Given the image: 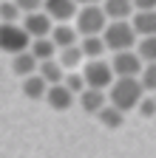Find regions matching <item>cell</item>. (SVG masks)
<instances>
[{
    "label": "cell",
    "instance_id": "4fadbf2b",
    "mask_svg": "<svg viewBox=\"0 0 156 158\" xmlns=\"http://www.w3.org/2000/svg\"><path fill=\"white\" fill-rule=\"evenodd\" d=\"M48 88H51V85L46 82L40 73H31V76H26V79H23V93H26L29 99H37V102L48 96Z\"/></svg>",
    "mask_w": 156,
    "mask_h": 158
},
{
    "label": "cell",
    "instance_id": "5bb4252c",
    "mask_svg": "<svg viewBox=\"0 0 156 158\" xmlns=\"http://www.w3.org/2000/svg\"><path fill=\"white\" fill-rule=\"evenodd\" d=\"M131 23H133L139 37H156V9L153 11H136Z\"/></svg>",
    "mask_w": 156,
    "mask_h": 158
},
{
    "label": "cell",
    "instance_id": "7a4b0ae2",
    "mask_svg": "<svg viewBox=\"0 0 156 158\" xmlns=\"http://www.w3.org/2000/svg\"><path fill=\"white\" fill-rule=\"evenodd\" d=\"M136 37H139V34H136L133 23H128V20H111L108 28H105V34H102L105 45H108L114 54H119V51H131L133 43H136Z\"/></svg>",
    "mask_w": 156,
    "mask_h": 158
},
{
    "label": "cell",
    "instance_id": "30bf717a",
    "mask_svg": "<svg viewBox=\"0 0 156 158\" xmlns=\"http://www.w3.org/2000/svg\"><path fill=\"white\" fill-rule=\"evenodd\" d=\"M77 102H80V107H82L85 113H94V116H100V110L108 105V99H105V90L85 88L80 96H77Z\"/></svg>",
    "mask_w": 156,
    "mask_h": 158
},
{
    "label": "cell",
    "instance_id": "ac0fdd59",
    "mask_svg": "<svg viewBox=\"0 0 156 158\" xmlns=\"http://www.w3.org/2000/svg\"><path fill=\"white\" fill-rule=\"evenodd\" d=\"M82 54L88 56V59H102V54H105V40H102V34H94V37H82Z\"/></svg>",
    "mask_w": 156,
    "mask_h": 158
},
{
    "label": "cell",
    "instance_id": "9c48e42d",
    "mask_svg": "<svg viewBox=\"0 0 156 158\" xmlns=\"http://www.w3.org/2000/svg\"><path fill=\"white\" fill-rule=\"evenodd\" d=\"M46 102H48V107H51V110L65 113V110H71V105L77 102V93H74V90H68V88H65V82H60V85H51V88H48Z\"/></svg>",
    "mask_w": 156,
    "mask_h": 158
},
{
    "label": "cell",
    "instance_id": "44dd1931",
    "mask_svg": "<svg viewBox=\"0 0 156 158\" xmlns=\"http://www.w3.org/2000/svg\"><path fill=\"white\" fill-rule=\"evenodd\" d=\"M136 54L145 59V65L148 62H156V37H142L139 45H136Z\"/></svg>",
    "mask_w": 156,
    "mask_h": 158
},
{
    "label": "cell",
    "instance_id": "d4e9b609",
    "mask_svg": "<svg viewBox=\"0 0 156 158\" xmlns=\"http://www.w3.org/2000/svg\"><path fill=\"white\" fill-rule=\"evenodd\" d=\"M136 110H139V116H145V118H156V99H153V93L145 96Z\"/></svg>",
    "mask_w": 156,
    "mask_h": 158
},
{
    "label": "cell",
    "instance_id": "f546056e",
    "mask_svg": "<svg viewBox=\"0 0 156 158\" xmlns=\"http://www.w3.org/2000/svg\"><path fill=\"white\" fill-rule=\"evenodd\" d=\"M153 122H156V118H153Z\"/></svg>",
    "mask_w": 156,
    "mask_h": 158
},
{
    "label": "cell",
    "instance_id": "8fae6325",
    "mask_svg": "<svg viewBox=\"0 0 156 158\" xmlns=\"http://www.w3.org/2000/svg\"><path fill=\"white\" fill-rule=\"evenodd\" d=\"M80 31H77V26H68V23H57L54 31H51V40L57 43V48H71V45H80Z\"/></svg>",
    "mask_w": 156,
    "mask_h": 158
},
{
    "label": "cell",
    "instance_id": "83f0119b",
    "mask_svg": "<svg viewBox=\"0 0 156 158\" xmlns=\"http://www.w3.org/2000/svg\"><path fill=\"white\" fill-rule=\"evenodd\" d=\"M80 6H94V3H100V0H77Z\"/></svg>",
    "mask_w": 156,
    "mask_h": 158
},
{
    "label": "cell",
    "instance_id": "7c38bea8",
    "mask_svg": "<svg viewBox=\"0 0 156 158\" xmlns=\"http://www.w3.org/2000/svg\"><path fill=\"white\" fill-rule=\"evenodd\" d=\"M11 71H14V76H31V73H37L40 71V59H37L31 51H23V54H17V56H11Z\"/></svg>",
    "mask_w": 156,
    "mask_h": 158
},
{
    "label": "cell",
    "instance_id": "d6986e66",
    "mask_svg": "<svg viewBox=\"0 0 156 158\" xmlns=\"http://www.w3.org/2000/svg\"><path fill=\"white\" fill-rule=\"evenodd\" d=\"M96 118H100V122L108 127V130H116V127H122V122H125V110H119V107H114L111 102L100 110V116H96Z\"/></svg>",
    "mask_w": 156,
    "mask_h": 158
},
{
    "label": "cell",
    "instance_id": "f1b7e54d",
    "mask_svg": "<svg viewBox=\"0 0 156 158\" xmlns=\"http://www.w3.org/2000/svg\"><path fill=\"white\" fill-rule=\"evenodd\" d=\"M153 99H156V93H153Z\"/></svg>",
    "mask_w": 156,
    "mask_h": 158
},
{
    "label": "cell",
    "instance_id": "9a60e30c",
    "mask_svg": "<svg viewBox=\"0 0 156 158\" xmlns=\"http://www.w3.org/2000/svg\"><path fill=\"white\" fill-rule=\"evenodd\" d=\"M40 73L48 85H60V82H65V68H63V62L60 59H46V62H40Z\"/></svg>",
    "mask_w": 156,
    "mask_h": 158
},
{
    "label": "cell",
    "instance_id": "ba28073f",
    "mask_svg": "<svg viewBox=\"0 0 156 158\" xmlns=\"http://www.w3.org/2000/svg\"><path fill=\"white\" fill-rule=\"evenodd\" d=\"M23 28H26L34 40L51 37V31H54V20H51L46 11H31V14H26V20H23Z\"/></svg>",
    "mask_w": 156,
    "mask_h": 158
},
{
    "label": "cell",
    "instance_id": "484cf974",
    "mask_svg": "<svg viewBox=\"0 0 156 158\" xmlns=\"http://www.w3.org/2000/svg\"><path fill=\"white\" fill-rule=\"evenodd\" d=\"M14 3L20 6V11L31 14V11H40V9L46 6V0H14Z\"/></svg>",
    "mask_w": 156,
    "mask_h": 158
},
{
    "label": "cell",
    "instance_id": "7402d4cb",
    "mask_svg": "<svg viewBox=\"0 0 156 158\" xmlns=\"http://www.w3.org/2000/svg\"><path fill=\"white\" fill-rule=\"evenodd\" d=\"M139 79H142V85H145L148 93H156V62H148Z\"/></svg>",
    "mask_w": 156,
    "mask_h": 158
},
{
    "label": "cell",
    "instance_id": "4316f807",
    "mask_svg": "<svg viewBox=\"0 0 156 158\" xmlns=\"http://www.w3.org/2000/svg\"><path fill=\"white\" fill-rule=\"evenodd\" d=\"M136 11H153L156 9V0H133Z\"/></svg>",
    "mask_w": 156,
    "mask_h": 158
},
{
    "label": "cell",
    "instance_id": "8992f818",
    "mask_svg": "<svg viewBox=\"0 0 156 158\" xmlns=\"http://www.w3.org/2000/svg\"><path fill=\"white\" fill-rule=\"evenodd\" d=\"M111 65H114L116 76H142L145 59L136 54V51H119V54H114Z\"/></svg>",
    "mask_w": 156,
    "mask_h": 158
},
{
    "label": "cell",
    "instance_id": "52a82bcc",
    "mask_svg": "<svg viewBox=\"0 0 156 158\" xmlns=\"http://www.w3.org/2000/svg\"><path fill=\"white\" fill-rule=\"evenodd\" d=\"M77 6H80L77 0H46L43 11L54 20V23H68L71 17L80 14V9H77Z\"/></svg>",
    "mask_w": 156,
    "mask_h": 158
},
{
    "label": "cell",
    "instance_id": "cb8c5ba5",
    "mask_svg": "<svg viewBox=\"0 0 156 158\" xmlns=\"http://www.w3.org/2000/svg\"><path fill=\"white\" fill-rule=\"evenodd\" d=\"M65 88L80 96V93L88 88V82H85V76H80V73H68V76H65Z\"/></svg>",
    "mask_w": 156,
    "mask_h": 158
},
{
    "label": "cell",
    "instance_id": "2e32d148",
    "mask_svg": "<svg viewBox=\"0 0 156 158\" xmlns=\"http://www.w3.org/2000/svg\"><path fill=\"white\" fill-rule=\"evenodd\" d=\"M102 9H105L108 20H128L136 6H133V0H105Z\"/></svg>",
    "mask_w": 156,
    "mask_h": 158
},
{
    "label": "cell",
    "instance_id": "6da1fadb",
    "mask_svg": "<svg viewBox=\"0 0 156 158\" xmlns=\"http://www.w3.org/2000/svg\"><path fill=\"white\" fill-rule=\"evenodd\" d=\"M145 85H142V79L139 76H116V82L111 85L108 90V102L114 107H119V110H133V107H139V102L145 99Z\"/></svg>",
    "mask_w": 156,
    "mask_h": 158
},
{
    "label": "cell",
    "instance_id": "603a6c76",
    "mask_svg": "<svg viewBox=\"0 0 156 158\" xmlns=\"http://www.w3.org/2000/svg\"><path fill=\"white\" fill-rule=\"evenodd\" d=\"M0 14H3V23H17L20 6H17L14 0H3V6H0Z\"/></svg>",
    "mask_w": 156,
    "mask_h": 158
},
{
    "label": "cell",
    "instance_id": "e0dca14e",
    "mask_svg": "<svg viewBox=\"0 0 156 158\" xmlns=\"http://www.w3.org/2000/svg\"><path fill=\"white\" fill-rule=\"evenodd\" d=\"M57 51H60V48H57V43H54L51 37H40V40H34V43H31V54L40 59V62H46V59H57L54 56Z\"/></svg>",
    "mask_w": 156,
    "mask_h": 158
},
{
    "label": "cell",
    "instance_id": "3957f363",
    "mask_svg": "<svg viewBox=\"0 0 156 158\" xmlns=\"http://www.w3.org/2000/svg\"><path fill=\"white\" fill-rule=\"evenodd\" d=\"M31 43L34 37L17 23H3V28H0V45H3V51L9 56H17L23 51H31Z\"/></svg>",
    "mask_w": 156,
    "mask_h": 158
},
{
    "label": "cell",
    "instance_id": "ffe728a7",
    "mask_svg": "<svg viewBox=\"0 0 156 158\" xmlns=\"http://www.w3.org/2000/svg\"><path fill=\"white\" fill-rule=\"evenodd\" d=\"M82 56H85V54H82V45H71V48H63L57 59L63 62V68H65V71H74L77 65L82 62Z\"/></svg>",
    "mask_w": 156,
    "mask_h": 158
},
{
    "label": "cell",
    "instance_id": "5b68a950",
    "mask_svg": "<svg viewBox=\"0 0 156 158\" xmlns=\"http://www.w3.org/2000/svg\"><path fill=\"white\" fill-rule=\"evenodd\" d=\"M82 76H85L88 88H96V90H111V85L116 82V71L105 59H88Z\"/></svg>",
    "mask_w": 156,
    "mask_h": 158
},
{
    "label": "cell",
    "instance_id": "277c9868",
    "mask_svg": "<svg viewBox=\"0 0 156 158\" xmlns=\"http://www.w3.org/2000/svg\"><path fill=\"white\" fill-rule=\"evenodd\" d=\"M108 28V14L100 3L94 6H82L80 14H77V31L82 37H94V34H105Z\"/></svg>",
    "mask_w": 156,
    "mask_h": 158
}]
</instances>
